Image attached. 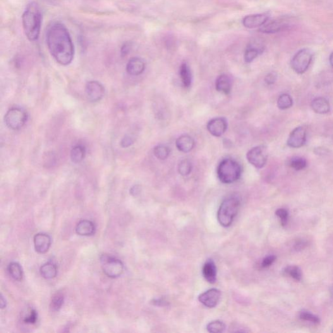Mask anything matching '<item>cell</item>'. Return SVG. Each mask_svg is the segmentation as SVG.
Listing matches in <instances>:
<instances>
[{
  "instance_id": "cell-1",
  "label": "cell",
  "mask_w": 333,
  "mask_h": 333,
  "mask_svg": "<svg viewBox=\"0 0 333 333\" xmlns=\"http://www.w3.org/2000/svg\"><path fill=\"white\" fill-rule=\"evenodd\" d=\"M47 42L50 54L57 63L69 65L73 61L74 47L70 33L63 24L55 23L47 32Z\"/></svg>"
},
{
  "instance_id": "cell-2",
  "label": "cell",
  "mask_w": 333,
  "mask_h": 333,
  "mask_svg": "<svg viewBox=\"0 0 333 333\" xmlns=\"http://www.w3.org/2000/svg\"><path fill=\"white\" fill-rule=\"evenodd\" d=\"M21 19L24 31L28 39L30 41H35L39 39L42 23V14L39 4L35 2L28 4Z\"/></svg>"
},
{
  "instance_id": "cell-3",
  "label": "cell",
  "mask_w": 333,
  "mask_h": 333,
  "mask_svg": "<svg viewBox=\"0 0 333 333\" xmlns=\"http://www.w3.org/2000/svg\"><path fill=\"white\" fill-rule=\"evenodd\" d=\"M240 205V199L236 195L228 196L223 201L217 212L218 221L223 227L231 226L238 214Z\"/></svg>"
},
{
  "instance_id": "cell-4",
  "label": "cell",
  "mask_w": 333,
  "mask_h": 333,
  "mask_svg": "<svg viewBox=\"0 0 333 333\" xmlns=\"http://www.w3.org/2000/svg\"><path fill=\"white\" fill-rule=\"evenodd\" d=\"M242 169L240 164L232 159L223 160L217 169V174L219 181L224 184L235 183L240 179Z\"/></svg>"
},
{
  "instance_id": "cell-5",
  "label": "cell",
  "mask_w": 333,
  "mask_h": 333,
  "mask_svg": "<svg viewBox=\"0 0 333 333\" xmlns=\"http://www.w3.org/2000/svg\"><path fill=\"white\" fill-rule=\"evenodd\" d=\"M28 114L25 109L13 107L6 113L4 121L7 127L14 130H20L28 121Z\"/></svg>"
},
{
  "instance_id": "cell-6",
  "label": "cell",
  "mask_w": 333,
  "mask_h": 333,
  "mask_svg": "<svg viewBox=\"0 0 333 333\" xmlns=\"http://www.w3.org/2000/svg\"><path fill=\"white\" fill-rule=\"evenodd\" d=\"M313 53L309 49L299 50L295 54L291 61V66L296 73L301 74L305 73L312 62Z\"/></svg>"
},
{
  "instance_id": "cell-7",
  "label": "cell",
  "mask_w": 333,
  "mask_h": 333,
  "mask_svg": "<svg viewBox=\"0 0 333 333\" xmlns=\"http://www.w3.org/2000/svg\"><path fill=\"white\" fill-rule=\"evenodd\" d=\"M103 272L107 277L116 279L121 276L124 272V265L121 260L108 255L100 257Z\"/></svg>"
},
{
  "instance_id": "cell-8",
  "label": "cell",
  "mask_w": 333,
  "mask_h": 333,
  "mask_svg": "<svg viewBox=\"0 0 333 333\" xmlns=\"http://www.w3.org/2000/svg\"><path fill=\"white\" fill-rule=\"evenodd\" d=\"M268 158V148L265 146H257L247 153V160L256 169L263 168L267 164Z\"/></svg>"
},
{
  "instance_id": "cell-9",
  "label": "cell",
  "mask_w": 333,
  "mask_h": 333,
  "mask_svg": "<svg viewBox=\"0 0 333 333\" xmlns=\"http://www.w3.org/2000/svg\"><path fill=\"white\" fill-rule=\"evenodd\" d=\"M85 93L90 101L97 102L104 97L105 88L99 81H91L85 86Z\"/></svg>"
},
{
  "instance_id": "cell-10",
  "label": "cell",
  "mask_w": 333,
  "mask_h": 333,
  "mask_svg": "<svg viewBox=\"0 0 333 333\" xmlns=\"http://www.w3.org/2000/svg\"><path fill=\"white\" fill-rule=\"evenodd\" d=\"M270 14L263 13L260 14H249L243 18L242 24L246 28L253 29L262 27L270 20Z\"/></svg>"
},
{
  "instance_id": "cell-11",
  "label": "cell",
  "mask_w": 333,
  "mask_h": 333,
  "mask_svg": "<svg viewBox=\"0 0 333 333\" xmlns=\"http://www.w3.org/2000/svg\"><path fill=\"white\" fill-rule=\"evenodd\" d=\"M306 140V128L303 126H299L292 131L287 141V145L291 148H300L305 145Z\"/></svg>"
},
{
  "instance_id": "cell-12",
  "label": "cell",
  "mask_w": 333,
  "mask_h": 333,
  "mask_svg": "<svg viewBox=\"0 0 333 333\" xmlns=\"http://www.w3.org/2000/svg\"><path fill=\"white\" fill-rule=\"evenodd\" d=\"M221 298V292L216 288L208 290L198 296V301L208 308H214L217 305Z\"/></svg>"
},
{
  "instance_id": "cell-13",
  "label": "cell",
  "mask_w": 333,
  "mask_h": 333,
  "mask_svg": "<svg viewBox=\"0 0 333 333\" xmlns=\"http://www.w3.org/2000/svg\"><path fill=\"white\" fill-rule=\"evenodd\" d=\"M207 130L215 137H221L227 129V120L223 117L212 119L207 124Z\"/></svg>"
},
{
  "instance_id": "cell-14",
  "label": "cell",
  "mask_w": 333,
  "mask_h": 333,
  "mask_svg": "<svg viewBox=\"0 0 333 333\" xmlns=\"http://www.w3.org/2000/svg\"><path fill=\"white\" fill-rule=\"evenodd\" d=\"M258 41H253L249 42L244 53V60L246 63H250L253 62L256 57L262 54L264 47Z\"/></svg>"
},
{
  "instance_id": "cell-15",
  "label": "cell",
  "mask_w": 333,
  "mask_h": 333,
  "mask_svg": "<svg viewBox=\"0 0 333 333\" xmlns=\"http://www.w3.org/2000/svg\"><path fill=\"white\" fill-rule=\"evenodd\" d=\"M287 24L282 19L268 20L264 25L259 28V32L267 34L281 32L287 27Z\"/></svg>"
},
{
  "instance_id": "cell-16",
  "label": "cell",
  "mask_w": 333,
  "mask_h": 333,
  "mask_svg": "<svg viewBox=\"0 0 333 333\" xmlns=\"http://www.w3.org/2000/svg\"><path fill=\"white\" fill-rule=\"evenodd\" d=\"M51 238L45 233L36 234L34 237V246L36 251L40 254L47 253L51 246Z\"/></svg>"
},
{
  "instance_id": "cell-17",
  "label": "cell",
  "mask_w": 333,
  "mask_h": 333,
  "mask_svg": "<svg viewBox=\"0 0 333 333\" xmlns=\"http://www.w3.org/2000/svg\"><path fill=\"white\" fill-rule=\"evenodd\" d=\"M145 61L140 57H132L127 63L126 71L130 75L139 76L145 71Z\"/></svg>"
},
{
  "instance_id": "cell-18",
  "label": "cell",
  "mask_w": 333,
  "mask_h": 333,
  "mask_svg": "<svg viewBox=\"0 0 333 333\" xmlns=\"http://www.w3.org/2000/svg\"><path fill=\"white\" fill-rule=\"evenodd\" d=\"M95 225L92 221L88 220H81L78 223L76 227V232L78 235L82 236H90L95 234Z\"/></svg>"
},
{
  "instance_id": "cell-19",
  "label": "cell",
  "mask_w": 333,
  "mask_h": 333,
  "mask_svg": "<svg viewBox=\"0 0 333 333\" xmlns=\"http://www.w3.org/2000/svg\"><path fill=\"white\" fill-rule=\"evenodd\" d=\"M232 88L231 80L227 74H221L218 76L215 81V88L218 92L229 95L231 93Z\"/></svg>"
},
{
  "instance_id": "cell-20",
  "label": "cell",
  "mask_w": 333,
  "mask_h": 333,
  "mask_svg": "<svg viewBox=\"0 0 333 333\" xmlns=\"http://www.w3.org/2000/svg\"><path fill=\"white\" fill-rule=\"evenodd\" d=\"M203 274L205 279L211 284L216 281L217 269L212 260H208L203 268Z\"/></svg>"
},
{
  "instance_id": "cell-21",
  "label": "cell",
  "mask_w": 333,
  "mask_h": 333,
  "mask_svg": "<svg viewBox=\"0 0 333 333\" xmlns=\"http://www.w3.org/2000/svg\"><path fill=\"white\" fill-rule=\"evenodd\" d=\"M176 146L179 150L184 153H188L192 150L195 147V141L190 136L183 135L177 139Z\"/></svg>"
},
{
  "instance_id": "cell-22",
  "label": "cell",
  "mask_w": 333,
  "mask_h": 333,
  "mask_svg": "<svg viewBox=\"0 0 333 333\" xmlns=\"http://www.w3.org/2000/svg\"><path fill=\"white\" fill-rule=\"evenodd\" d=\"M311 107L314 112L318 114H326L330 112V109L329 102L323 97H318L314 99L311 103Z\"/></svg>"
},
{
  "instance_id": "cell-23",
  "label": "cell",
  "mask_w": 333,
  "mask_h": 333,
  "mask_svg": "<svg viewBox=\"0 0 333 333\" xmlns=\"http://www.w3.org/2000/svg\"><path fill=\"white\" fill-rule=\"evenodd\" d=\"M180 76L184 87H190L192 83V74L188 64L184 63L181 64L180 68Z\"/></svg>"
},
{
  "instance_id": "cell-24",
  "label": "cell",
  "mask_w": 333,
  "mask_h": 333,
  "mask_svg": "<svg viewBox=\"0 0 333 333\" xmlns=\"http://www.w3.org/2000/svg\"><path fill=\"white\" fill-rule=\"evenodd\" d=\"M40 273L45 279H51L56 277L57 268L56 265L52 262H47L40 268Z\"/></svg>"
},
{
  "instance_id": "cell-25",
  "label": "cell",
  "mask_w": 333,
  "mask_h": 333,
  "mask_svg": "<svg viewBox=\"0 0 333 333\" xmlns=\"http://www.w3.org/2000/svg\"><path fill=\"white\" fill-rule=\"evenodd\" d=\"M86 149L84 146L78 145L74 146L71 151V158L74 164L82 162L85 157Z\"/></svg>"
},
{
  "instance_id": "cell-26",
  "label": "cell",
  "mask_w": 333,
  "mask_h": 333,
  "mask_svg": "<svg viewBox=\"0 0 333 333\" xmlns=\"http://www.w3.org/2000/svg\"><path fill=\"white\" fill-rule=\"evenodd\" d=\"M8 272L11 277L15 281H21L23 279V270L17 262H11L8 267Z\"/></svg>"
},
{
  "instance_id": "cell-27",
  "label": "cell",
  "mask_w": 333,
  "mask_h": 333,
  "mask_svg": "<svg viewBox=\"0 0 333 333\" xmlns=\"http://www.w3.org/2000/svg\"><path fill=\"white\" fill-rule=\"evenodd\" d=\"M293 105V100L291 96L282 94L278 98L277 105L279 109L284 110L290 108Z\"/></svg>"
},
{
  "instance_id": "cell-28",
  "label": "cell",
  "mask_w": 333,
  "mask_h": 333,
  "mask_svg": "<svg viewBox=\"0 0 333 333\" xmlns=\"http://www.w3.org/2000/svg\"><path fill=\"white\" fill-rule=\"evenodd\" d=\"M64 301L63 294L62 293L55 294L51 301V308L53 310L58 311L63 306Z\"/></svg>"
},
{
  "instance_id": "cell-29",
  "label": "cell",
  "mask_w": 333,
  "mask_h": 333,
  "mask_svg": "<svg viewBox=\"0 0 333 333\" xmlns=\"http://www.w3.org/2000/svg\"><path fill=\"white\" fill-rule=\"evenodd\" d=\"M170 154L169 148L166 146L160 145L154 148V154L158 159L164 160L169 157Z\"/></svg>"
},
{
  "instance_id": "cell-30",
  "label": "cell",
  "mask_w": 333,
  "mask_h": 333,
  "mask_svg": "<svg viewBox=\"0 0 333 333\" xmlns=\"http://www.w3.org/2000/svg\"><path fill=\"white\" fill-rule=\"evenodd\" d=\"M290 166L296 171H300V170L305 169L307 165L305 158L301 157H294L289 162Z\"/></svg>"
},
{
  "instance_id": "cell-31",
  "label": "cell",
  "mask_w": 333,
  "mask_h": 333,
  "mask_svg": "<svg viewBox=\"0 0 333 333\" xmlns=\"http://www.w3.org/2000/svg\"><path fill=\"white\" fill-rule=\"evenodd\" d=\"M178 171L182 176H188L192 171V164L188 160H184L180 162Z\"/></svg>"
},
{
  "instance_id": "cell-32",
  "label": "cell",
  "mask_w": 333,
  "mask_h": 333,
  "mask_svg": "<svg viewBox=\"0 0 333 333\" xmlns=\"http://www.w3.org/2000/svg\"><path fill=\"white\" fill-rule=\"evenodd\" d=\"M284 273L285 274L289 275L290 277L293 278V279L296 280V281H301L302 278L301 271L298 267H294V265L287 267L285 268Z\"/></svg>"
},
{
  "instance_id": "cell-33",
  "label": "cell",
  "mask_w": 333,
  "mask_h": 333,
  "mask_svg": "<svg viewBox=\"0 0 333 333\" xmlns=\"http://www.w3.org/2000/svg\"><path fill=\"white\" fill-rule=\"evenodd\" d=\"M225 329V325L221 321H214L207 325L208 332L218 333L224 332Z\"/></svg>"
},
{
  "instance_id": "cell-34",
  "label": "cell",
  "mask_w": 333,
  "mask_h": 333,
  "mask_svg": "<svg viewBox=\"0 0 333 333\" xmlns=\"http://www.w3.org/2000/svg\"><path fill=\"white\" fill-rule=\"evenodd\" d=\"M299 317H300L301 320L306 321V322H310L314 323H318L320 322L319 318L318 316L308 312H301Z\"/></svg>"
},
{
  "instance_id": "cell-35",
  "label": "cell",
  "mask_w": 333,
  "mask_h": 333,
  "mask_svg": "<svg viewBox=\"0 0 333 333\" xmlns=\"http://www.w3.org/2000/svg\"><path fill=\"white\" fill-rule=\"evenodd\" d=\"M37 318L38 315L37 311L34 310V309H32L30 313L24 319V322L27 323V324H34L37 322Z\"/></svg>"
},
{
  "instance_id": "cell-36",
  "label": "cell",
  "mask_w": 333,
  "mask_h": 333,
  "mask_svg": "<svg viewBox=\"0 0 333 333\" xmlns=\"http://www.w3.org/2000/svg\"><path fill=\"white\" fill-rule=\"evenodd\" d=\"M275 214H276L277 217L281 219L282 225L286 224L287 218H288V212H287V211L286 209L280 208V209L276 211Z\"/></svg>"
},
{
  "instance_id": "cell-37",
  "label": "cell",
  "mask_w": 333,
  "mask_h": 333,
  "mask_svg": "<svg viewBox=\"0 0 333 333\" xmlns=\"http://www.w3.org/2000/svg\"><path fill=\"white\" fill-rule=\"evenodd\" d=\"M134 142L133 138H131L130 136H125L121 141V145L122 147L128 148L132 145Z\"/></svg>"
},
{
  "instance_id": "cell-38",
  "label": "cell",
  "mask_w": 333,
  "mask_h": 333,
  "mask_svg": "<svg viewBox=\"0 0 333 333\" xmlns=\"http://www.w3.org/2000/svg\"><path fill=\"white\" fill-rule=\"evenodd\" d=\"M275 260H276V256L274 255L267 256V257H265L262 261V268H268L270 267V265L275 262Z\"/></svg>"
},
{
  "instance_id": "cell-39",
  "label": "cell",
  "mask_w": 333,
  "mask_h": 333,
  "mask_svg": "<svg viewBox=\"0 0 333 333\" xmlns=\"http://www.w3.org/2000/svg\"><path fill=\"white\" fill-rule=\"evenodd\" d=\"M277 78V74L275 73H270L265 76V81L268 85H272L275 83Z\"/></svg>"
},
{
  "instance_id": "cell-40",
  "label": "cell",
  "mask_w": 333,
  "mask_h": 333,
  "mask_svg": "<svg viewBox=\"0 0 333 333\" xmlns=\"http://www.w3.org/2000/svg\"><path fill=\"white\" fill-rule=\"evenodd\" d=\"M130 43L126 42L124 43L123 47L121 49V54L122 56H126L128 54L129 51L130 50Z\"/></svg>"
},
{
  "instance_id": "cell-41",
  "label": "cell",
  "mask_w": 333,
  "mask_h": 333,
  "mask_svg": "<svg viewBox=\"0 0 333 333\" xmlns=\"http://www.w3.org/2000/svg\"><path fill=\"white\" fill-rule=\"evenodd\" d=\"M141 192V188L140 186L135 185L131 188L130 193L131 195L137 196Z\"/></svg>"
},
{
  "instance_id": "cell-42",
  "label": "cell",
  "mask_w": 333,
  "mask_h": 333,
  "mask_svg": "<svg viewBox=\"0 0 333 333\" xmlns=\"http://www.w3.org/2000/svg\"><path fill=\"white\" fill-rule=\"evenodd\" d=\"M165 301L162 300V299H155V300L153 301V304L157 306L165 305Z\"/></svg>"
},
{
  "instance_id": "cell-43",
  "label": "cell",
  "mask_w": 333,
  "mask_h": 333,
  "mask_svg": "<svg viewBox=\"0 0 333 333\" xmlns=\"http://www.w3.org/2000/svg\"><path fill=\"white\" fill-rule=\"evenodd\" d=\"M0 305H1L2 308H4L6 306V299L4 298V296H1V299H0Z\"/></svg>"
},
{
  "instance_id": "cell-44",
  "label": "cell",
  "mask_w": 333,
  "mask_h": 333,
  "mask_svg": "<svg viewBox=\"0 0 333 333\" xmlns=\"http://www.w3.org/2000/svg\"><path fill=\"white\" fill-rule=\"evenodd\" d=\"M329 62H330V65H331V66L333 68V52H332L331 54L330 55Z\"/></svg>"
},
{
  "instance_id": "cell-45",
  "label": "cell",
  "mask_w": 333,
  "mask_h": 333,
  "mask_svg": "<svg viewBox=\"0 0 333 333\" xmlns=\"http://www.w3.org/2000/svg\"><path fill=\"white\" fill-rule=\"evenodd\" d=\"M332 332H333V328H332Z\"/></svg>"
}]
</instances>
